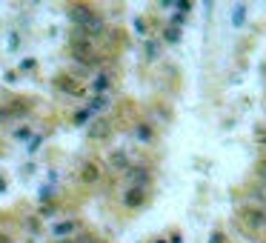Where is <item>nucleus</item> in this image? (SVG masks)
Returning <instances> with one entry per match:
<instances>
[{"instance_id": "f257e3e1", "label": "nucleus", "mask_w": 266, "mask_h": 243, "mask_svg": "<svg viewBox=\"0 0 266 243\" xmlns=\"http://www.w3.org/2000/svg\"><path fill=\"white\" fill-rule=\"evenodd\" d=\"M54 89H57V92H63V95L83 97V86H80L78 78H72V75H57V78H54Z\"/></svg>"}, {"instance_id": "f03ea898", "label": "nucleus", "mask_w": 266, "mask_h": 243, "mask_svg": "<svg viewBox=\"0 0 266 243\" xmlns=\"http://www.w3.org/2000/svg\"><path fill=\"white\" fill-rule=\"evenodd\" d=\"M240 217H243V223L249 229H266V209L260 206H246L240 212Z\"/></svg>"}, {"instance_id": "7ed1b4c3", "label": "nucleus", "mask_w": 266, "mask_h": 243, "mask_svg": "<svg viewBox=\"0 0 266 243\" xmlns=\"http://www.w3.org/2000/svg\"><path fill=\"white\" fill-rule=\"evenodd\" d=\"M120 203H123V209H141L143 203H146V189H138V186H129V189H123V195H120Z\"/></svg>"}, {"instance_id": "20e7f679", "label": "nucleus", "mask_w": 266, "mask_h": 243, "mask_svg": "<svg viewBox=\"0 0 266 243\" xmlns=\"http://www.w3.org/2000/svg\"><path fill=\"white\" fill-rule=\"evenodd\" d=\"M123 177L126 180H132V186H138V189H146L149 180H152V174H149L146 166H129V169L123 172Z\"/></svg>"}, {"instance_id": "39448f33", "label": "nucleus", "mask_w": 266, "mask_h": 243, "mask_svg": "<svg viewBox=\"0 0 266 243\" xmlns=\"http://www.w3.org/2000/svg\"><path fill=\"white\" fill-rule=\"evenodd\" d=\"M100 180V163H95V160H86V163L80 166V183H86V186H92V183Z\"/></svg>"}, {"instance_id": "423d86ee", "label": "nucleus", "mask_w": 266, "mask_h": 243, "mask_svg": "<svg viewBox=\"0 0 266 243\" xmlns=\"http://www.w3.org/2000/svg\"><path fill=\"white\" fill-rule=\"evenodd\" d=\"M92 15H95V12L89 9L86 3H78V6H72V9H69V20H72V23H78V29L86 26Z\"/></svg>"}, {"instance_id": "0eeeda50", "label": "nucleus", "mask_w": 266, "mask_h": 243, "mask_svg": "<svg viewBox=\"0 0 266 243\" xmlns=\"http://www.w3.org/2000/svg\"><path fill=\"white\" fill-rule=\"evenodd\" d=\"M109 135H112V126H109V120L98 117V120L89 123V138H92V140H106Z\"/></svg>"}, {"instance_id": "6e6552de", "label": "nucleus", "mask_w": 266, "mask_h": 243, "mask_svg": "<svg viewBox=\"0 0 266 243\" xmlns=\"http://www.w3.org/2000/svg\"><path fill=\"white\" fill-rule=\"evenodd\" d=\"M78 217H69V220H60V223L52 226V237H57V240H63V237H69L72 232H78Z\"/></svg>"}, {"instance_id": "1a4fd4ad", "label": "nucleus", "mask_w": 266, "mask_h": 243, "mask_svg": "<svg viewBox=\"0 0 266 243\" xmlns=\"http://www.w3.org/2000/svg\"><path fill=\"white\" fill-rule=\"evenodd\" d=\"M103 29H106V20H103V15H92V18H89V23H86L83 29H80V32H83V35H86L89 40H92V37L103 35Z\"/></svg>"}, {"instance_id": "9d476101", "label": "nucleus", "mask_w": 266, "mask_h": 243, "mask_svg": "<svg viewBox=\"0 0 266 243\" xmlns=\"http://www.w3.org/2000/svg\"><path fill=\"white\" fill-rule=\"evenodd\" d=\"M109 166L115 169V172H126L129 169V155H126L123 149H115V152H109Z\"/></svg>"}, {"instance_id": "9b49d317", "label": "nucleus", "mask_w": 266, "mask_h": 243, "mask_svg": "<svg viewBox=\"0 0 266 243\" xmlns=\"http://www.w3.org/2000/svg\"><path fill=\"white\" fill-rule=\"evenodd\" d=\"M109 86H112V75L98 72V75H95V80H92V92H95V95H106Z\"/></svg>"}, {"instance_id": "f8f14e48", "label": "nucleus", "mask_w": 266, "mask_h": 243, "mask_svg": "<svg viewBox=\"0 0 266 243\" xmlns=\"http://www.w3.org/2000/svg\"><path fill=\"white\" fill-rule=\"evenodd\" d=\"M29 106H32L29 100H15V103H9L6 109H3V114H6V117H26Z\"/></svg>"}, {"instance_id": "ddd939ff", "label": "nucleus", "mask_w": 266, "mask_h": 243, "mask_svg": "<svg viewBox=\"0 0 266 243\" xmlns=\"http://www.w3.org/2000/svg\"><path fill=\"white\" fill-rule=\"evenodd\" d=\"M86 109H89L92 114L106 112V109H109V97H106V95H95V97H92V100L86 103Z\"/></svg>"}, {"instance_id": "4468645a", "label": "nucleus", "mask_w": 266, "mask_h": 243, "mask_svg": "<svg viewBox=\"0 0 266 243\" xmlns=\"http://www.w3.org/2000/svg\"><path fill=\"white\" fill-rule=\"evenodd\" d=\"M135 138L141 140V143H152L155 140V129H152L149 123H138L135 126Z\"/></svg>"}, {"instance_id": "2eb2a0df", "label": "nucleus", "mask_w": 266, "mask_h": 243, "mask_svg": "<svg viewBox=\"0 0 266 243\" xmlns=\"http://www.w3.org/2000/svg\"><path fill=\"white\" fill-rule=\"evenodd\" d=\"M158 54H160V46L155 40H146V60H158Z\"/></svg>"}, {"instance_id": "dca6fc26", "label": "nucleus", "mask_w": 266, "mask_h": 243, "mask_svg": "<svg viewBox=\"0 0 266 243\" xmlns=\"http://www.w3.org/2000/svg\"><path fill=\"white\" fill-rule=\"evenodd\" d=\"M163 37H166V43H177V40H180V29H175V26H166Z\"/></svg>"}, {"instance_id": "f3484780", "label": "nucleus", "mask_w": 266, "mask_h": 243, "mask_svg": "<svg viewBox=\"0 0 266 243\" xmlns=\"http://www.w3.org/2000/svg\"><path fill=\"white\" fill-rule=\"evenodd\" d=\"M35 69H37L35 57H23V60H20V72H35Z\"/></svg>"}, {"instance_id": "a211bd4d", "label": "nucleus", "mask_w": 266, "mask_h": 243, "mask_svg": "<svg viewBox=\"0 0 266 243\" xmlns=\"http://www.w3.org/2000/svg\"><path fill=\"white\" fill-rule=\"evenodd\" d=\"M89 117H92V112H89L86 106H83V109H80V112H78V114H75V123H78V126H83V123H86V120H89Z\"/></svg>"}, {"instance_id": "6ab92c4d", "label": "nucleus", "mask_w": 266, "mask_h": 243, "mask_svg": "<svg viewBox=\"0 0 266 243\" xmlns=\"http://www.w3.org/2000/svg\"><path fill=\"white\" fill-rule=\"evenodd\" d=\"M26 229L32 234H37V232H40V217H29V220H26Z\"/></svg>"}, {"instance_id": "aec40b11", "label": "nucleus", "mask_w": 266, "mask_h": 243, "mask_svg": "<svg viewBox=\"0 0 266 243\" xmlns=\"http://www.w3.org/2000/svg\"><path fill=\"white\" fill-rule=\"evenodd\" d=\"M15 138H18V140H32V129H26V126H23V129L15 132Z\"/></svg>"}, {"instance_id": "412c9836", "label": "nucleus", "mask_w": 266, "mask_h": 243, "mask_svg": "<svg viewBox=\"0 0 266 243\" xmlns=\"http://www.w3.org/2000/svg\"><path fill=\"white\" fill-rule=\"evenodd\" d=\"M54 209H57L54 203H43V209H40V217H52V215H54Z\"/></svg>"}, {"instance_id": "4be33fe9", "label": "nucleus", "mask_w": 266, "mask_h": 243, "mask_svg": "<svg viewBox=\"0 0 266 243\" xmlns=\"http://www.w3.org/2000/svg\"><path fill=\"white\" fill-rule=\"evenodd\" d=\"M183 20H186V15L175 12V15H172V26H175V29H180V26H183Z\"/></svg>"}, {"instance_id": "5701e85b", "label": "nucleus", "mask_w": 266, "mask_h": 243, "mask_svg": "<svg viewBox=\"0 0 266 243\" xmlns=\"http://www.w3.org/2000/svg\"><path fill=\"white\" fill-rule=\"evenodd\" d=\"M40 143H43V138H40V135H35V138L29 140V155H32V152H35V149L40 146Z\"/></svg>"}, {"instance_id": "b1692460", "label": "nucleus", "mask_w": 266, "mask_h": 243, "mask_svg": "<svg viewBox=\"0 0 266 243\" xmlns=\"http://www.w3.org/2000/svg\"><path fill=\"white\" fill-rule=\"evenodd\" d=\"M257 177H260V180H266V157L257 163Z\"/></svg>"}, {"instance_id": "393cba45", "label": "nucleus", "mask_w": 266, "mask_h": 243, "mask_svg": "<svg viewBox=\"0 0 266 243\" xmlns=\"http://www.w3.org/2000/svg\"><path fill=\"white\" fill-rule=\"evenodd\" d=\"M209 243H223V234H221V232H212V237H209Z\"/></svg>"}, {"instance_id": "a878e982", "label": "nucleus", "mask_w": 266, "mask_h": 243, "mask_svg": "<svg viewBox=\"0 0 266 243\" xmlns=\"http://www.w3.org/2000/svg\"><path fill=\"white\" fill-rule=\"evenodd\" d=\"M3 80H6V83H15V80H18V75H15V72H6V75H3Z\"/></svg>"}, {"instance_id": "bb28decb", "label": "nucleus", "mask_w": 266, "mask_h": 243, "mask_svg": "<svg viewBox=\"0 0 266 243\" xmlns=\"http://www.w3.org/2000/svg\"><path fill=\"white\" fill-rule=\"evenodd\" d=\"M135 29H138V32H141V35H143V32H146V23H143V20L138 18V20H135Z\"/></svg>"}, {"instance_id": "cd10ccee", "label": "nucleus", "mask_w": 266, "mask_h": 243, "mask_svg": "<svg viewBox=\"0 0 266 243\" xmlns=\"http://www.w3.org/2000/svg\"><path fill=\"white\" fill-rule=\"evenodd\" d=\"M18 49V35H12V40H9V52H15Z\"/></svg>"}, {"instance_id": "c85d7f7f", "label": "nucleus", "mask_w": 266, "mask_h": 243, "mask_svg": "<svg viewBox=\"0 0 266 243\" xmlns=\"http://www.w3.org/2000/svg\"><path fill=\"white\" fill-rule=\"evenodd\" d=\"M0 243H12V240H9V234H3V232H0Z\"/></svg>"}, {"instance_id": "c756f323", "label": "nucleus", "mask_w": 266, "mask_h": 243, "mask_svg": "<svg viewBox=\"0 0 266 243\" xmlns=\"http://www.w3.org/2000/svg\"><path fill=\"white\" fill-rule=\"evenodd\" d=\"M172 243H183V237L180 234H172Z\"/></svg>"}, {"instance_id": "7c9ffc66", "label": "nucleus", "mask_w": 266, "mask_h": 243, "mask_svg": "<svg viewBox=\"0 0 266 243\" xmlns=\"http://www.w3.org/2000/svg\"><path fill=\"white\" fill-rule=\"evenodd\" d=\"M57 243H78V240H72V237H63V240H57Z\"/></svg>"}, {"instance_id": "2f4dec72", "label": "nucleus", "mask_w": 266, "mask_h": 243, "mask_svg": "<svg viewBox=\"0 0 266 243\" xmlns=\"http://www.w3.org/2000/svg\"><path fill=\"white\" fill-rule=\"evenodd\" d=\"M155 243H166V240H155Z\"/></svg>"}]
</instances>
